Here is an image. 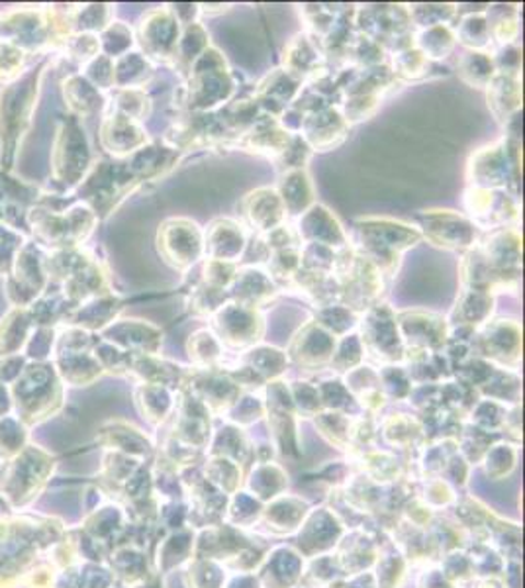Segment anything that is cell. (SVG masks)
Wrapping results in <instances>:
<instances>
[{
  "label": "cell",
  "instance_id": "bcb514c9",
  "mask_svg": "<svg viewBox=\"0 0 525 588\" xmlns=\"http://www.w3.org/2000/svg\"><path fill=\"white\" fill-rule=\"evenodd\" d=\"M245 367L261 377H275L287 369V353L271 345H254L244 355Z\"/></svg>",
  "mask_w": 525,
  "mask_h": 588
},
{
  "label": "cell",
  "instance_id": "94428289",
  "mask_svg": "<svg viewBox=\"0 0 525 588\" xmlns=\"http://www.w3.org/2000/svg\"><path fill=\"white\" fill-rule=\"evenodd\" d=\"M82 75L100 91L114 89V59L100 54L91 64L82 67Z\"/></svg>",
  "mask_w": 525,
  "mask_h": 588
},
{
  "label": "cell",
  "instance_id": "f6af8a7d",
  "mask_svg": "<svg viewBox=\"0 0 525 588\" xmlns=\"http://www.w3.org/2000/svg\"><path fill=\"white\" fill-rule=\"evenodd\" d=\"M187 352L191 355L192 362L200 365V367H206L212 369L214 365L222 359V353H224V345L217 340V335L209 330V328H202L197 330L194 334H191L189 342H187Z\"/></svg>",
  "mask_w": 525,
  "mask_h": 588
},
{
  "label": "cell",
  "instance_id": "3957f363",
  "mask_svg": "<svg viewBox=\"0 0 525 588\" xmlns=\"http://www.w3.org/2000/svg\"><path fill=\"white\" fill-rule=\"evenodd\" d=\"M26 220L34 242L46 252L81 247L99 224V217L85 202H77L67 210L36 204L27 210Z\"/></svg>",
  "mask_w": 525,
  "mask_h": 588
},
{
  "label": "cell",
  "instance_id": "f1b7e54d",
  "mask_svg": "<svg viewBox=\"0 0 525 588\" xmlns=\"http://www.w3.org/2000/svg\"><path fill=\"white\" fill-rule=\"evenodd\" d=\"M290 137L292 134L281 126L277 118H262L255 126L245 130L244 134L237 137L236 145L252 154L279 159V155L287 149Z\"/></svg>",
  "mask_w": 525,
  "mask_h": 588
},
{
  "label": "cell",
  "instance_id": "8d00e7d4",
  "mask_svg": "<svg viewBox=\"0 0 525 588\" xmlns=\"http://www.w3.org/2000/svg\"><path fill=\"white\" fill-rule=\"evenodd\" d=\"M154 77V64L142 52H127L114 59V89H144Z\"/></svg>",
  "mask_w": 525,
  "mask_h": 588
},
{
  "label": "cell",
  "instance_id": "816d5d0a",
  "mask_svg": "<svg viewBox=\"0 0 525 588\" xmlns=\"http://www.w3.org/2000/svg\"><path fill=\"white\" fill-rule=\"evenodd\" d=\"M379 107H381V95H369V92L344 95L339 112H342L345 122L351 126V124H359L362 120L375 117Z\"/></svg>",
  "mask_w": 525,
  "mask_h": 588
},
{
  "label": "cell",
  "instance_id": "2e32d148",
  "mask_svg": "<svg viewBox=\"0 0 525 588\" xmlns=\"http://www.w3.org/2000/svg\"><path fill=\"white\" fill-rule=\"evenodd\" d=\"M181 24L172 16L171 10L154 9L145 12L137 26V42L142 54L154 64H172L175 52L181 37Z\"/></svg>",
  "mask_w": 525,
  "mask_h": 588
},
{
  "label": "cell",
  "instance_id": "5bb4252c",
  "mask_svg": "<svg viewBox=\"0 0 525 588\" xmlns=\"http://www.w3.org/2000/svg\"><path fill=\"white\" fill-rule=\"evenodd\" d=\"M462 204L474 226L482 230H500L516 224L520 218V207L514 195H507L506 189H474L465 190Z\"/></svg>",
  "mask_w": 525,
  "mask_h": 588
},
{
  "label": "cell",
  "instance_id": "b9f144b4",
  "mask_svg": "<svg viewBox=\"0 0 525 588\" xmlns=\"http://www.w3.org/2000/svg\"><path fill=\"white\" fill-rule=\"evenodd\" d=\"M455 40L462 46L469 47V52H489L492 46L489 22L484 12H471L462 16L461 22L454 30Z\"/></svg>",
  "mask_w": 525,
  "mask_h": 588
},
{
  "label": "cell",
  "instance_id": "7402d4cb",
  "mask_svg": "<svg viewBox=\"0 0 525 588\" xmlns=\"http://www.w3.org/2000/svg\"><path fill=\"white\" fill-rule=\"evenodd\" d=\"M299 134L312 147V152H329L344 144L349 134V124L337 107H326L304 114Z\"/></svg>",
  "mask_w": 525,
  "mask_h": 588
},
{
  "label": "cell",
  "instance_id": "7dc6e473",
  "mask_svg": "<svg viewBox=\"0 0 525 588\" xmlns=\"http://www.w3.org/2000/svg\"><path fill=\"white\" fill-rule=\"evenodd\" d=\"M316 324L327 330L329 334L335 335L337 340L344 335L351 334L354 328L359 324L357 314L351 308L345 307L342 302H334L327 307H320L316 310Z\"/></svg>",
  "mask_w": 525,
  "mask_h": 588
},
{
  "label": "cell",
  "instance_id": "6125c7cd",
  "mask_svg": "<svg viewBox=\"0 0 525 588\" xmlns=\"http://www.w3.org/2000/svg\"><path fill=\"white\" fill-rule=\"evenodd\" d=\"M492 59H494L496 73L520 75L522 71V49L516 44L500 47L499 54L492 55Z\"/></svg>",
  "mask_w": 525,
  "mask_h": 588
},
{
  "label": "cell",
  "instance_id": "44dd1931",
  "mask_svg": "<svg viewBox=\"0 0 525 588\" xmlns=\"http://www.w3.org/2000/svg\"><path fill=\"white\" fill-rule=\"evenodd\" d=\"M100 145L114 159H127L149 144L144 124L109 112L102 118L99 130Z\"/></svg>",
  "mask_w": 525,
  "mask_h": 588
},
{
  "label": "cell",
  "instance_id": "ba28073f",
  "mask_svg": "<svg viewBox=\"0 0 525 588\" xmlns=\"http://www.w3.org/2000/svg\"><path fill=\"white\" fill-rule=\"evenodd\" d=\"M355 27L382 49H392V54L414 44V27L407 10L400 4H367L355 9Z\"/></svg>",
  "mask_w": 525,
  "mask_h": 588
},
{
  "label": "cell",
  "instance_id": "11a10c76",
  "mask_svg": "<svg viewBox=\"0 0 525 588\" xmlns=\"http://www.w3.org/2000/svg\"><path fill=\"white\" fill-rule=\"evenodd\" d=\"M27 55L22 47L0 40V82H12L26 71Z\"/></svg>",
  "mask_w": 525,
  "mask_h": 588
},
{
  "label": "cell",
  "instance_id": "8fae6325",
  "mask_svg": "<svg viewBox=\"0 0 525 588\" xmlns=\"http://www.w3.org/2000/svg\"><path fill=\"white\" fill-rule=\"evenodd\" d=\"M420 234L449 252H469L479 244V228L454 210H426L417 214Z\"/></svg>",
  "mask_w": 525,
  "mask_h": 588
},
{
  "label": "cell",
  "instance_id": "f907efd6",
  "mask_svg": "<svg viewBox=\"0 0 525 588\" xmlns=\"http://www.w3.org/2000/svg\"><path fill=\"white\" fill-rule=\"evenodd\" d=\"M230 300V295L226 290L214 289L204 282L200 281L194 289L189 292V310L194 317L212 318L216 314L220 308L226 304Z\"/></svg>",
  "mask_w": 525,
  "mask_h": 588
},
{
  "label": "cell",
  "instance_id": "5b68a950",
  "mask_svg": "<svg viewBox=\"0 0 525 588\" xmlns=\"http://www.w3.org/2000/svg\"><path fill=\"white\" fill-rule=\"evenodd\" d=\"M94 165L89 137L79 118L67 117L55 130L52 177L64 190H77Z\"/></svg>",
  "mask_w": 525,
  "mask_h": 588
},
{
  "label": "cell",
  "instance_id": "603a6c76",
  "mask_svg": "<svg viewBox=\"0 0 525 588\" xmlns=\"http://www.w3.org/2000/svg\"><path fill=\"white\" fill-rule=\"evenodd\" d=\"M294 232L299 235L300 244L304 242V244L324 245L334 252L349 247V237L345 234L344 226L334 217V212H329L322 204H314L312 209L306 210L300 217L299 226Z\"/></svg>",
  "mask_w": 525,
  "mask_h": 588
},
{
  "label": "cell",
  "instance_id": "8992f818",
  "mask_svg": "<svg viewBox=\"0 0 525 588\" xmlns=\"http://www.w3.org/2000/svg\"><path fill=\"white\" fill-rule=\"evenodd\" d=\"M137 185L142 182L137 181L127 159H102L94 162L77 192L100 220L112 214Z\"/></svg>",
  "mask_w": 525,
  "mask_h": 588
},
{
  "label": "cell",
  "instance_id": "83f0119b",
  "mask_svg": "<svg viewBox=\"0 0 525 588\" xmlns=\"http://www.w3.org/2000/svg\"><path fill=\"white\" fill-rule=\"evenodd\" d=\"M277 292H279L277 282L272 281L269 273L262 271L259 267L239 269L232 287L227 290L230 300L244 307L255 308V310L267 307L275 300Z\"/></svg>",
  "mask_w": 525,
  "mask_h": 588
},
{
  "label": "cell",
  "instance_id": "d6986e66",
  "mask_svg": "<svg viewBox=\"0 0 525 588\" xmlns=\"http://www.w3.org/2000/svg\"><path fill=\"white\" fill-rule=\"evenodd\" d=\"M480 355L494 362L516 365L522 357V326L516 320H492L474 332Z\"/></svg>",
  "mask_w": 525,
  "mask_h": 588
},
{
  "label": "cell",
  "instance_id": "6da1fadb",
  "mask_svg": "<svg viewBox=\"0 0 525 588\" xmlns=\"http://www.w3.org/2000/svg\"><path fill=\"white\" fill-rule=\"evenodd\" d=\"M44 77V65H37L20 75L16 81L7 82L0 91V164L10 169L20 144L36 110L40 85Z\"/></svg>",
  "mask_w": 525,
  "mask_h": 588
},
{
  "label": "cell",
  "instance_id": "7c38bea8",
  "mask_svg": "<svg viewBox=\"0 0 525 588\" xmlns=\"http://www.w3.org/2000/svg\"><path fill=\"white\" fill-rule=\"evenodd\" d=\"M361 342L365 350L387 363H399L406 357V347L400 337L396 312L389 304L377 302L361 314Z\"/></svg>",
  "mask_w": 525,
  "mask_h": 588
},
{
  "label": "cell",
  "instance_id": "52a82bcc",
  "mask_svg": "<svg viewBox=\"0 0 525 588\" xmlns=\"http://www.w3.org/2000/svg\"><path fill=\"white\" fill-rule=\"evenodd\" d=\"M520 142L500 137L471 155L467 164V181L474 189H506L520 179Z\"/></svg>",
  "mask_w": 525,
  "mask_h": 588
},
{
  "label": "cell",
  "instance_id": "f35d334b",
  "mask_svg": "<svg viewBox=\"0 0 525 588\" xmlns=\"http://www.w3.org/2000/svg\"><path fill=\"white\" fill-rule=\"evenodd\" d=\"M457 73L472 89H487L496 75V67L490 52H467L457 62Z\"/></svg>",
  "mask_w": 525,
  "mask_h": 588
},
{
  "label": "cell",
  "instance_id": "74e56055",
  "mask_svg": "<svg viewBox=\"0 0 525 588\" xmlns=\"http://www.w3.org/2000/svg\"><path fill=\"white\" fill-rule=\"evenodd\" d=\"M489 22L492 44L496 42L500 47L516 44L520 34V10L516 4H494L484 10Z\"/></svg>",
  "mask_w": 525,
  "mask_h": 588
},
{
  "label": "cell",
  "instance_id": "ffe728a7",
  "mask_svg": "<svg viewBox=\"0 0 525 588\" xmlns=\"http://www.w3.org/2000/svg\"><path fill=\"white\" fill-rule=\"evenodd\" d=\"M100 334L104 342L116 345L132 355H157L164 345L161 328L147 324L144 320H136V318L114 320Z\"/></svg>",
  "mask_w": 525,
  "mask_h": 588
},
{
  "label": "cell",
  "instance_id": "484cf974",
  "mask_svg": "<svg viewBox=\"0 0 525 588\" xmlns=\"http://www.w3.org/2000/svg\"><path fill=\"white\" fill-rule=\"evenodd\" d=\"M247 247V232L244 224L230 218H217L204 232V255L206 259L234 263L242 259Z\"/></svg>",
  "mask_w": 525,
  "mask_h": 588
},
{
  "label": "cell",
  "instance_id": "836d02e7",
  "mask_svg": "<svg viewBox=\"0 0 525 588\" xmlns=\"http://www.w3.org/2000/svg\"><path fill=\"white\" fill-rule=\"evenodd\" d=\"M494 295L484 290L465 289L454 308V324L462 330L477 332L479 328L490 322L494 314Z\"/></svg>",
  "mask_w": 525,
  "mask_h": 588
},
{
  "label": "cell",
  "instance_id": "680465c9",
  "mask_svg": "<svg viewBox=\"0 0 525 588\" xmlns=\"http://www.w3.org/2000/svg\"><path fill=\"white\" fill-rule=\"evenodd\" d=\"M312 154H314V152H312V147L304 142V137L300 136V134H292L289 145H287V149L279 155L277 162H279V165H281L284 171H297V169H304V167H306Z\"/></svg>",
  "mask_w": 525,
  "mask_h": 588
},
{
  "label": "cell",
  "instance_id": "d4e9b609",
  "mask_svg": "<svg viewBox=\"0 0 525 588\" xmlns=\"http://www.w3.org/2000/svg\"><path fill=\"white\" fill-rule=\"evenodd\" d=\"M326 49L322 42L310 32H300L284 47L281 69L306 82L322 69H326Z\"/></svg>",
  "mask_w": 525,
  "mask_h": 588
},
{
  "label": "cell",
  "instance_id": "9a60e30c",
  "mask_svg": "<svg viewBox=\"0 0 525 588\" xmlns=\"http://www.w3.org/2000/svg\"><path fill=\"white\" fill-rule=\"evenodd\" d=\"M214 320V334L222 345L234 350H247L261 342L265 334V318L261 310L237 304L227 300L224 307L212 317Z\"/></svg>",
  "mask_w": 525,
  "mask_h": 588
},
{
  "label": "cell",
  "instance_id": "681fc988",
  "mask_svg": "<svg viewBox=\"0 0 525 588\" xmlns=\"http://www.w3.org/2000/svg\"><path fill=\"white\" fill-rule=\"evenodd\" d=\"M99 40L100 54L107 55L110 59H119L122 55H126L136 44L132 27H127L124 22H114V20L110 22L104 32H100Z\"/></svg>",
  "mask_w": 525,
  "mask_h": 588
},
{
  "label": "cell",
  "instance_id": "9c48e42d",
  "mask_svg": "<svg viewBox=\"0 0 525 588\" xmlns=\"http://www.w3.org/2000/svg\"><path fill=\"white\" fill-rule=\"evenodd\" d=\"M46 249L36 242H24L9 275V295L12 308H30L44 297L49 282L46 269Z\"/></svg>",
  "mask_w": 525,
  "mask_h": 588
},
{
  "label": "cell",
  "instance_id": "4dcf8cb0",
  "mask_svg": "<svg viewBox=\"0 0 525 588\" xmlns=\"http://www.w3.org/2000/svg\"><path fill=\"white\" fill-rule=\"evenodd\" d=\"M484 91H487L490 112L494 114L500 124L506 126L512 118L522 112V77L520 75L496 73Z\"/></svg>",
  "mask_w": 525,
  "mask_h": 588
},
{
  "label": "cell",
  "instance_id": "d6a6232c",
  "mask_svg": "<svg viewBox=\"0 0 525 588\" xmlns=\"http://www.w3.org/2000/svg\"><path fill=\"white\" fill-rule=\"evenodd\" d=\"M181 157V152L167 144H147L137 154L127 157V164L137 177V181H155L171 171Z\"/></svg>",
  "mask_w": 525,
  "mask_h": 588
},
{
  "label": "cell",
  "instance_id": "ee69618b",
  "mask_svg": "<svg viewBox=\"0 0 525 588\" xmlns=\"http://www.w3.org/2000/svg\"><path fill=\"white\" fill-rule=\"evenodd\" d=\"M429 65L432 62L426 59V55L422 54L414 44L404 49H399L392 54V67L390 71L396 77V81H420L427 77L429 73Z\"/></svg>",
  "mask_w": 525,
  "mask_h": 588
},
{
  "label": "cell",
  "instance_id": "db71d44e",
  "mask_svg": "<svg viewBox=\"0 0 525 588\" xmlns=\"http://www.w3.org/2000/svg\"><path fill=\"white\" fill-rule=\"evenodd\" d=\"M65 57H69L71 62L85 67V65L91 64L94 57L100 55V40L97 34H72L64 47H62Z\"/></svg>",
  "mask_w": 525,
  "mask_h": 588
},
{
  "label": "cell",
  "instance_id": "7a4b0ae2",
  "mask_svg": "<svg viewBox=\"0 0 525 588\" xmlns=\"http://www.w3.org/2000/svg\"><path fill=\"white\" fill-rule=\"evenodd\" d=\"M236 92V79L226 57L216 47H209L187 73V82L175 92L181 112H216Z\"/></svg>",
  "mask_w": 525,
  "mask_h": 588
},
{
  "label": "cell",
  "instance_id": "4316f807",
  "mask_svg": "<svg viewBox=\"0 0 525 588\" xmlns=\"http://www.w3.org/2000/svg\"><path fill=\"white\" fill-rule=\"evenodd\" d=\"M337 337L316 324L314 320L300 328L290 342L289 353L294 362L304 367H320L332 362Z\"/></svg>",
  "mask_w": 525,
  "mask_h": 588
},
{
  "label": "cell",
  "instance_id": "e0dca14e",
  "mask_svg": "<svg viewBox=\"0 0 525 588\" xmlns=\"http://www.w3.org/2000/svg\"><path fill=\"white\" fill-rule=\"evenodd\" d=\"M400 337L406 352L439 353L449 340V322L434 312L406 310L396 314Z\"/></svg>",
  "mask_w": 525,
  "mask_h": 588
},
{
  "label": "cell",
  "instance_id": "ab89813d",
  "mask_svg": "<svg viewBox=\"0 0 525 588\" xmlns=\"http://www.w3.org/2000/svg\"><path fill=\"white\" fill-rule=\"evenodd\" d=\"M210 47V36L206 27L194 22L191 26H185L181 30V37L177 44V52H175V62L182 73H189L192 64L199 59L200 55L204 54Z\"/></svg>",
  "mask_w": 525,
  "mask_h": 588
},
{
  "label": "cell",
  "instance_id": "30bf717a",
  "mask_svg": "<svg viewBox=\"0 0 525 588\" xmlns=\"http://www.w3.org/2000/svg\"><path fill=\"white\" fill-rule=\"evenodd\" d=\"M157 252L172 269L187 271L204 257V232L191 218H169L157 230Z\"/></svg>",
  "mask_w": 525,
  "mask_h": 588
},
{
  "label": "cell",
  "instance_id": "f546056e",
  "mask_svg": "<svg viewBox=\"0 0 525 588\" xmlns=\"http://www.w3.org/2000/svg\"><path fill=\"white\" fill-rule=\"evenodd\" d=\"M120 310H122V299L114 292H107L102 297L85 302L81 307L71 308L65 317L64 324L82 328L94 334L110 326L119 317Z\"/></svg>",
  "mask_w": 525,
  "mask_h": 588
},
{
  "label": "cell",
  "instance_id": "7bdbcfd3",
  "mask_svg": "<svg viewBox=\"0 0 525 588\" xmlns=\"http://www.w3.org/2000/svg\"><path fill=\"white\" fill-rule=\"evenodd\" d=\"M107 107L109 112L130 118L139 124L152 114V99L144 89H116V95Z\"/></svg>",
  "mask_w": 525,
  "mask_h": 588
},
{
  "label": "cell",
  "instance_id": "277c9868",
  "mask_svg": "<svg viewBox=\"0 0 525 588\" xmlns=\"http://www.w3.org/2000/svg\"><path fill=\"white\" fill-rule=\"evenodd\" d=\"M362 257H367L377 269L390 277L399 269L402 255L422 242L420 230L392 218H359L355 222Z\"/></svg>",
  "mask_w": 525,
  "mask_h": 588
},
{
  "label": "cell",
  "instance_id": "c3c4849f",
  "mask_svg": "<svg viewBox=\"0 0 525 588\" xmlns=\"http://www.w3.org/2000/svg\"><path fill=\"white\" fill-rule=\"evenodd\" d=\"M112 22V7L110 4H85L77 7L72 30L75 34H97L104 32Z\"/></svg>",
  "mask_w": 525,
  "mask_h": 588
},
{
  "label": "cell",
  "instance_id": "d590c367",
  "mask_svg": "<svg viewBox=\"0 0 525 588\" xmlns=\"http://www.w3.org/2000/svg\"><path fill=\"white\" fill-rule=\"evenodd\" d=\"M277 192L284 204L287 217H302L306 210L316 204L314 202V185H312L306 169L282 173Z\"/></svg>",
  "mask_w": 525,
  "mask_h": 588
},
{
  "label": "cell",
  "instance_id": "cb8c5ba5",
  "mask_svg": "<svg viewBox=\"0 0 525 588\" xmlns=\"http://www.w3.org/2000/svg\"><path fill=\"white\" fill-rule=\"evenodd\" d=\"M242 217L247 226L261 235L269 234L272 230L287 224L284 204L277 189H271V187L252 190L247 197H244Z\"/></svg>",
  "mask_w": 525,
  "mask_h": 588
},
{
  "label": "cell",
  "instance_id": "be15d7a7",
  "mask_svg": "<svg viewBox=\"0 0 525 588\" xmlns=\"http://www.w3.org/2000/svg\"><path fill=\"white\" fill-rule=\"evenodd\" d=\"M167 9L171 10L172 16L181 24V27L191 26L197 22V16L200 14L199 4H189V2H179V4H167Z\"/></svg>",
  "mask_w": 525,
  "mask_h": 588
},
{
  "label": "cell",
  "instance_id": "ac0fdd59",
  "mask_svg": "<svg viewBox=\"0 0 525 588\" xmlns=\"http://www.w3.org/2000/svg\"><path fill=\"white\" fill-rule=\"evenodd\" d=\"M0 40L22 47L30 55L49 49L46 9L14 10L0 16Z\"/></svg>",
  "mask_w": 525,
  "mask_h": 588
},
{
  "label": "cell",
  "instance_id": "9f6ffc18",
  "mask_svg": "<svg viewBox=\"0 0 525 588\" xmlns=\"http://www.w3.org/2000/svg\"><path fill=\"white\" fill-rule=\"evenodd\" d=\"M362 353H365V345H362L361 335L351 332L337 340L332 365H335L339 371H349L355 365L361 363Z\"/></svg>",
  "mask_w": 525,
  "mask_h": 588
},
{
  "label": "cell",
  "instance_id": "6f0895ef",
  "mask_svg": "<svg viewBox=\"0 0 525 588\" xmlns=\"http://www.w3.org/2000/svg\"><path fill=\"white\" fill-rule=\"evenodd\" d=\"M239 267L234 263L216 262V259H206L202 267V282L214 287V289L230 290L232 282L236 279Z\"/></svg>",
  "mask_w": 525,
  "mask_h": 588
},
{
  "label": "cell",
  "instance_id": "e575fe53",
  "mask_svg": "<svg viewBox=\"0 0 525 588\" xmlns=\"http://www.w3.org/2000/svg\"><path fill=\"white\" fill-rule=\"evenodd\" d=\"M37 328L27 308H12L0 320V357H14L30 344Z\"/></svg>",
  "mask_w": 525,
  "mask_h": 588
},
{
  "label": "cell",
  "instance_id": "1f68e13d",
  "mask_svg": "<svg viewBox=\"0 0 525 588\" xmlns=\"http://www.w3.org/2000/svg\"><path fill=\"white\" fill-rule=\"evenodd\" d=\"M65 104L71 110V117L91 118L107 107V99L82 73H71L62 81Z\"/></svg>",
  "mask_w": 525,
  "mask_h": 588
},
{
  "label": "cell",
  "instance_id": "91938a15",
  "mask_svg": "<svg viewBox=\"0 0 525 588\" xmlns=\"http://www.w3.org/2000/svg\"><path fill=\"white\" fill-rule=\"evenodd\" d=\"M24 235L20 234L14 228L0 224V277L9 275L12 269V263L19 255L20 247L24 245Z\"/></svg>",
  "mask_w": 525,
  "mask_h": 588
},
{
  "label": "cell",
  "instance_id": "60d3db41",
  "mask_svg": "<svg viewBox=\"0 0 525 588\" xmlns=\"http://www.w3.org/2000/svg\"><path fill=\"white\" fill-rule=\"evenodd\" d=\"M454 27L434 26L424 27V30H416L414 32V47H417L422 54L426 55V59L434 62V59H445L447 55L455 49Z\"/></svg>",
  "mask_w": 525,
  "mask_h": 588
},
{
  "label": "cell",
  "instance_id": "4fadbf2b",
  "mask_svg": "<svg viewBox=\"0 0 525 588\" xmlns=\"http://www.w3.org/2000/svg\"><path fill=\"white\" fill-rule=\"evenodd\" d=\"M479 249L499 282V292L516 289L522 275V235L516 228H500L480 242Z\"/></svg>",
  "mask_w": 525,
  "mask_h": 588
},
{
  "label": "cell",
  "instance_id": "f5cc1de1",
  "mask_svg": "<svg viewBox=\"0 0 525 588\" xmlns=\"http://www.w3.org/2000/svg\"><path fill=\"white\" fill-rule=\"evenodd\" d=\"M407 10V19L412 27L424 30V27L445 26L449 20L454 19L455 4H414Z\"/></svg>",
  "mask_w": 525,
  "mask_h": 588
}]
</instances>
